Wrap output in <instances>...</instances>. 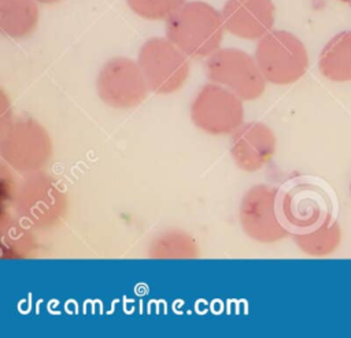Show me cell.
I'll return each instance as SVG.
<instances>
[{
    "instance_id": "7",
    "label": "cell",
    "mask_w": 351,
    "mask_h": 338,
    "mask_svg": "<svg viewBox=\"0 0 351 338\" xmlns=\"http://www.w3.org/2000/svg\"><path fill=\"white\" fill-rule=\"evenodd\" d=\"M243 101L222 85L204 83L191 101V120L206 134L230 135L244 123Z\"/></svg>"
},
{
    "instance_id": "11",
    "label": "cell",
    "mask_w": 351,
    "mask_h": 338,
    "mask_svg": "<svg viewBox=\"0 0 351 338\" xmlns=\"http://www.w3.org/2000/svg\"><path fill=\"white\" fill-rule=\"evenodd\" d=\"M277 151V137L263 122H244L230 134V156L245 172H255L271 161Z\"/></svg>"
},
{
    "instance_id": "6",
    "label": "cell",
    "mask_w": 351,
    "mask_h": 338,
    "mask_svg": "<svg viewBox=\"0 0 351 338\" xmlns=\"http://www.w3.org/2000/svg\"><path fill=\"white\" fill-rule=\"evenodd\" d=\"M204 67L210 82L228 88L244 101H254L265 93L267 81L255 57L243 49L219 48L207 57Z\"/></svg>"
},
{
    "instance_id": "4",
    "label": "cell",
    "mask_w": 351,
    "mask_h": 338,
    "mask_svg": "<svg viewBox=\"0 0 351 338\" xmlns=\"http://www.w3.org/2000/svg\"><path fill=\"white\" fill-rule=\"evenodd\" d=\"M254 57L265 79L273 85H291L308 68L304 44L288 30H270L259 38Z\"/></svg>"
},
{
    "instance_id": "3",
    "label": "cell",
    "mask_w": 351,
    "mask_h": 338,
    "mask_svg": "<svg viewBox=\"0 0 351 338\" xmlns=\"http://www.w3.org/2000/svg\"><path fill=\"white\" fill-rule=\"evenodd\" d=\"M14 207L27 226L48 230L64 219L69 200L63 185L41 170L25 175L16 190Z\"/></svg>"
},
{
    "instance_id": "14",
    "label": "cell",
    "mask_w": 351,
    "mask_h": 338,
    "mask_svg": "<svg viewBox=\"0 0 351 338\" xmlns=\"http://www.w3.org/2000/svg\"><path fill=\"white\" fill-rule=\"evenodd\" d=\"M319 73L333 82L351 81V30L332 37L318 59Z\"/></svg>"
},
{
    "instance_id": "5",
    "label": "cell",
    "mask_w": 351,
    "mask_h": 338,
    "mask_svg": "<svg viewBox=\"0 0 351 338\" xmlns=\"http://www.w3.org/2000/svg\"><path fill=\"white\" fill-rule=\"evenodd\" d=\"M148 88L156 94L178 92L189 77L188 56L167 37L148 38L137 55Z\"/></svg>"
},
{
    "instance_id": "17",
    "label": "cell",
    "mask_w": 351,
    "mask_h": 338,
    "mask_svg": "<svg viewBox=\"0 0 351 338\" xmlns=\"http://www.w3.org/2000/svg\"><path fill=\"white\" fill-rule=\"evenodd\" d=\"M129 8L147 21H166L185 0H126Z\"/></svg>"
},
{
    "instance_id": "16",
    "label": "cell",
    "mask_w": 351,
    "mask_h": 338,
    "mask_svg": "<svg viewBox=\"0 0 351 338\" xmlns=\"http://www.w3.org/2000/svg\"><path fill=\"white\" fill-rule=\"evenodd\" d=\"M296 246L311 257H325L332 255L340 245L341 229L332 219L306 231L291 233Z\"/></svg>"
},
{
    "instance_id": "9",
    "label": "cell",
    "mask_w": 351,
    "mask_h": 338,
    "mask_svg": "<svg viewBox=\"0 0 351 338\" xmlns=\"http://www.w3.org/2000/svg\"><path fill=\"white\" fill-rule=\"evenodd\" d=\"M96 92L106 105L130 109L145 100L149 88L138 62L114 56L101 66L96 77Z\"/></svg>"
},
{
    "instance_id": "20",
    "label": "cell",
    "mask_w": 351,
    "mask_h": 338,
    "mask_svg": "<svg viewBox=\"0 0 351 338\" xmlns=\"http://www.w3.org/2000/svg\"><path fill=\"white\" fill-rule=\"evenodd\" d=\"M350 192H351V183H350Z\"/></svg>"
},
{
    "instance_id": "19",
    "label": "cell",
    "mask_w": 351,
    "mask_h": 338,
    "mask_svg": "<svg viewBox=\"0 0 351 338\" xmlns=\"http://www.w3.org/2000/svg\"><path fill=\"white\" fill-rule=\"evenodd\" d=\"M339 1H341V3H351V0H339Z\"/></svg>"
},
{
    "instance_id": "1",
    "label": "cell",
    "mask_w": 351,
    "mask_h": 338,
    "mask_svg": "<svg viewBox=\"0 0 351 338\" xmlns=\"http://www.w3.org/2000/svg\"><path fill=\"white\" fill-rule=\"evenodd\" d=\"M225 31L221 11L202 0L185 1L166 19V37L191 59L219 49Z\"/></svg>"
},
{
    "instance_id": "2",
    "label": "cell",
    "mask_w": 351,
    "mask_h": 338,
    "mask_svg": "<svg viewBox=\"0 0 351 338\" xmlns=\"http://www.w3.org/2000/svg\"><path fill=\"white\" fill-rule=\"evenodd\" d=\"M52 152L51 135L38 120L18 116L1 122L0 157L10 168L23 175L41 171Z\"/></svg>"
},
{
    "instance_id": "12",
    "label": "cell",
    "mask_w": 351,
    "mask_h": 338,
    "mask_svg": "<svg viewBox=\"0 0 351 338\" xmlns=\"http://www.w3.org/2000/svg\"><path fill=\"white\" fill-rule=\"evenodd\" d=\"M221 14L225 30L243 40L262 38L276 21L271 0H226Z\"/></svg>"
},
{
    "instance_id": "8",
    "label": "cell",
    "mask_w": 351,
    "mask_h": 338,
    "mask_svg": "<svg viewBox=\"0 0 351 338\" xmlns=\"http://www.w3.org/2000/svg\"><path fill=\"white\" fill-rule=\"evenodd\" d=\"M280 190L259 183L251 186L241 197L239 220L243 231L261 244H274L291 234L280 212Z\"/></svg>"
},
{
    "instance_id": "18",
    "label": "cell",
    "mask_w": 351,
    "mask_h": 338,
    "mask_svg": "<svg viewBox=\"0 0 351 338\" xmlns=\"http://www.w3.org/2000/svg\"><path fill=\"white\" fill-rule=\"evenodd\" d=\"M37 3H40V4H45V5H48V4H55V3H59L60 0H36Z\"/></svg>"
},
{
    "instance_id": "10",
    "label": "cell",
    "mask_w": 351,
    "mask_h": 338,
    "mask_svg": "<svg viewBox=\"0 0 351 338\" xmlns=\"http://www.w3.org/2000/svg\"><path fill=\"white\" fill-rule=\"evenodd\" d=\"M280 212L291 233L314 229L332 219L330 200L315 183L298 181L280 192Z\"/></svg>"
},
{
    "instance_id": "15",
    "label": "cell",
    "mask_w": 351,
    "mask_h": 338,
    "mask_svg": "<svg viewBox=\"0 0 351 338\" xmlns=\"http://www.w3.org/2000/svg\"><path fill=\"white\" fill-rule=\"evenodd\" d=\"M199 255L197 241L189 233L177 229L159 233L148 245V257L156 260H192L199 257Z\"/></svg>"
},
{
    "instance_id": "13",
    "label": "cell",
    "mask_w": 351,
    "mask_h": 338,
    "mask_svg": "<svg viewBox=\"0 0 351 338\" xmlns=\"http://www.w3.org/2000/svg\"><path fill=\"white\" fill-rule=\"evenodd\" d=\"M38 18L36 0H0V31L8 38L22 40L32 36Z\"/></svg>"
}]
</instances>
